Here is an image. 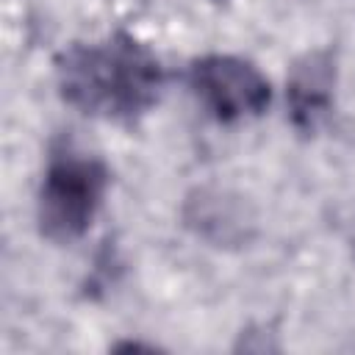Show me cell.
Instances as JSON below:
<instances>
[{
    "label": "cell",
    "instance_id": "cell-3",
    "mask_svg": "<svg viewBox=\"0 0 355 355\" xmlns=\"http://www.w3.org/2000/svg\"><path fill=\"white\" fill-rule=\"evenodd\" d=\"M189 86L205 111L219 122L258 116L272 100V86L263 72L239 55L211 53L191 61Z\"/></svg>",
    "mask_w": 355,
    "mask_h": 355
},
{
    "label": "cell",
    "instance_id": "cell-5",
    "mask_svg": "<svg viewBox=\"0 0 355 355\" xmlns=\"http://www.w3.org/2000/svg\"><path fill=\"white\" fill-rule=\"evenodd\" d=\"M183 216H186V225L197 236H202L214 244H236V241L247 239L250 219H247L244 208L236 200H230L225 191L197 189L186 200Z\"/></svg>",
    "mask_w": 355,
    "mask_h": 355
},
{
    "label": "cell",
    "instance_id": "cell-2",
    "mask_svg": "<svg viewBox=\"0 0 355 355\" xmlns=\"http://www.w3.org/2000/svg\"><path fill=\"white\" fill-rule=\"evenodd\" d=\"M105 189L108 166L97 155L83 153L69 141L55 147L47 158L36 202L42 233L53 241L80 239L100 211Z\"/></svg>",
    "mask_w": 355,
    "mask_h": 355
},
{
    "label": "cell",
    "instance_id": "cell-1",
    "mask_svg": "<svg viewBox=\"0 0 355 355\" xmlns=\"http://www.w3.org/2000/svg\"><path fill=\"white\" fill-rule=\"evenodd\" d=\"M61 97L83 114L133 122L147 114L164 86V67L141 42L114 33L103 42H78L55 61Z\"/></svg>",
    "mask_w": 355,
    "mask_h": 355
},
{
    "label": "cell",
    "instance_id": "cell-4",
    "mask_svg": "<svg viewBox=\"0 0 355 355\" xmlns=\"http://www.w3.org/2000/svg\"><path fill=\"white\" fill-rule=\"evenodd\" d=\"M333 86H336V64L327 50L305 53L286 80V100L288 116L297 130L308 133L330 114L333 105Z\"/></svg>",
    "mask_w": 355,
    "mask_h": 355
}]
</instances>
